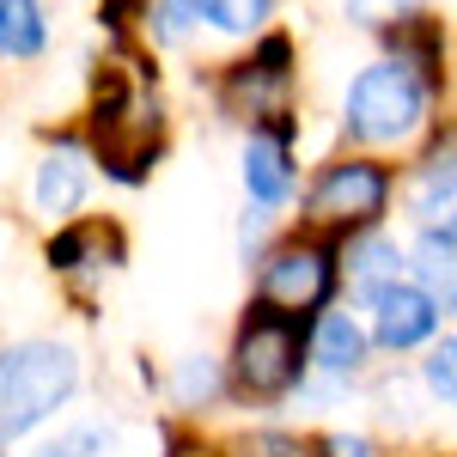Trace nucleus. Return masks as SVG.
<instances>
[{"mask_svg": "<svg viewBox=\"0 0 457 457\" xmlns=\"http://www.w3.org/2000/svg\"><path fill=\"white\" fill-rule=\"evenodd\" d=\"M245 189L262 208H281L293 195V159H287V135H256L245 146Z\"/></svg>", "mask_w": 457, "mask_h": 457, "instance_id": "1a4fd4ad", "label": "nucleus"}, {"mask_svg": "<svg viewBox=\"0 0 457 457\" xmlns=\"http://www.w3.org/2000/svg\"><path fill=\"white\" fill-rule=\"evenodd\" d=\"M208 19V0H159V31L177 37L183 25H202Z\"/></svg>", "mask_w": 457, "mask_h": 457, "instance_id": "412c9836", "label": "nucleus"}, {"mask_svg": "<svg viewBox=\"0 0 457 457\" xmlns=\"http://www.w3.org/2000/svg\"><path fill=\"white\" fill-rule=\"evenodd\" d=\"M415 287L439 312H457V238L421 232V245H415Z\"/></svg>", "mask_w": 457, "mask_h": 457, "instance_id": "9b49d317", "label": "nucleus"}, {"mask_svg": "<svg viewBox=\"0 0 457 457\" xmlns=\"http://www.w3.org/2000/svg\"><path fill=\"white\" fill-rule=\"evenodd\" d=\"M213 390V366H195V360H189V366H183V396H208Z\"/></svg>", "mask_w": 457, "mask_h": 457, "instance_id": "5701e85b", "label": "nucleus"}, {"mask_svg": "<svg viewBox=\"0 0 457 457\" xmlns=\"http://www.w3.org/2000/svg\"><path fill=\"white\" fill-rule=\"evenodd\" d=\"M329 445H312V439H299V433H250L238 457H323Z\"/></svg>", "mask_w": 457, "mask_h": 457, "instance_id": "a211bd4d", "label": "nucleus"}, {"mask_svg": "<svg viewBox=\"0 0 457 457\" xmlns=\"http://www.w3.org/2000/svg\"><path fill=\"white\" fill-rule=\"evenodd\" d=\"M0 457H6V445H0Z\"/></svg>", "mask_w": 457, "mask_h": 457, "instance_id": "393cba45", "label": "nucleus"}, {"mask_svg": "<svg viewBox=\"0 0 457 457\" xmlns=\"http://www.w3.org/2000/svg\"><path fill=\"white\" fill-rule=\"evenodd\" d=\"M336 287V262L329 250H312V245H287L262 262V305L275 312H317Z\"/></svg>", "mask_w": 457, "mask_h": 457, "instance_id": "423d86ee", "label": "nucleus"}, {"mask_svg": "<svg viewBox=\"0 0 457 457\" xmlns=\"http://www.w3.org/2000/svg\"><path fill=\"white\" fill-rule=\"evenodd\" d=\"M287 62H293L287 37H269V43H262V55L232 73L226 98L250 104V116H281V122H287Z\"/></svg>", "mask_w": 457, "mask_h": 457, "instance_id": "6e6552de", "label": "nucleus"}, {"mask_svg": "<svg viewBox=\"0 0 457 457\" xmlns=\"http://www.w3.org/2000/svg\"><path fill=\"white\" fill-rule=\"evenodd\" d=\"M396 245H385V238H366V245H353L348 256V269H353V281H360V293H372V287H385L396 281Z\"/></svg>", "mask_w": 457, "mask_h": 457, "instance_id": "dca6fc26", "label": "nucleus"}, {"mask_svg": "<svg viewBox=\"0 0 457 457\" xmlns=\"http://www.w3.org/2000/svg\"><path fill=\"white\" fill-rule=\"evenodd\" d=\"M269 19V0H208V25L220 31H256Z\"/></svg>", "mask_w": 457, "mask_h": 457, "instance_id": "6ab92c4d", "label": "nucleus"}, {"mask_svg": "<svg viewBox=\"0 0 457 457\" xmlns=\"http://www.w3.org/2000/svg\"><path fill=\"white\" fill-rule=\"evenodd\" d=\"M159 141H165V116L153 104V92L122 68H104L98 73V104H92V146H98L104 171L122 183H141L146 165L159 159Z\"/></svg>", "mask_w": 457, "mask_h": 457, "instance_id": "f257e3e1", "label": "nucleus"}, {"mask_svg": "<svg viewBox=\"0 0 457 457\" xmlns=\"http://www.w3.org/2000/svg\"><path fill=\"white\" fill-rule=\"evenodd\" d=\"M79 202H86V165H79V153H49L37 165V208L49 213V220H62Z\"/></svg>", "mask_w": 457, "mask_h": 457, "instance_id": "ddd939ff", "label": "nucleus"}, {"mask_svg": "<svg viewBox=\"0 0 457 457\" xmlns=\"http://www.w3.org/2000/svg\"><path fill=\"white\" fill-rule=\"evenodd\" d=\"M409 208L421 213L427 232H439V238H457V159H433L415 183V195H409Z\"/></svg>", "mask_w": 457, "mask_h": 457, "instance_id": "9d476101", "label": "nucleus"}, {"mask_svg": "<svg viewBox=\"0 0 457 457\" xmlns=\"http://www.w3.org/2000/svg\"><path fill=\"white\" fill-rule=\"evenodd\" d=\"M312 360L323 366V372H336V378L360 372V366H366V329H360V323H353L348 312H329L323 323H317Z\"/></svg>", "mask_w": 457, "mask_h": 457, "instance_id": "f8f14e48", "label": "nucleus"}, {"mask_svg": "<svg viewBox=\"0 0 457 457\" xmlns=\"http://www.w3.org/2000/svg\"><path fill=\"white\" fill-rule=\"evenodd\" d=\"M390 202V177L378 165H366V159H342V165H329V171L312 183V213L317 226H372Z\"/></svg>", "mask_w": 457, "mask_h": 457, "instance_id": "39448f33", "label": "nucleus"}, {"mask_svg": "<svg viewBox=\"0 0 457 457\" xmlns=\"http://www.w3.org/2000/svg\"><path fill=\"white\" fill-rule=\"evenodd\" d=\"M305 342H299V323L281 317L275 305H256L250 323L238 329V353H232V372L250 396H281V390L299 385L305 372Z\"/></svg>", "mask_w": 457, "mask_h": 457, "instance_id": "20e7f679", "label": "nucleus"}, {"mask_svg": "<svg viewBox=\"0 0 457 457\" xmlns=\"http://www.w3.org/2000/svg\"><path fill=\"white\" fill-rule=\"evenodd\" d=\"M323 445H329V457H372L366 439H323Z\"/></svg>", "mask_w": 457, "mask_h": 457, "instance_id": "b1692460", "label": "nucleus"}, {"mask_svg": "<svg viewBox=\"0 0 457 457\" xmlns=\"http://www.w3.org/2000/svg\"><path fill=\"white\" fill-rule=\"evenodd\" d=\"M348 6L360 12V19H372V25H378V19H390V12H409L415 0H348Z\"/></svg>", "mask_w": 457, "mask_h": 457, "instance_id": "4be33fe9", "label": "nucleus"}, {"mask_svg": "<svg viewBox=\"0 0 457 457\" xmlns=\"http://www.w3.org/2000/svg\"><path fill=\"white\" fill-rule=\"evenodd\" d=\"M427 116V79L415 62H378V68H366L360 79L348 86V110H342V122H348L353 141H409L415 129H421Z\"/></svg>", "mask_w": 457, "mask_h": 457, "instance_id": "7ed1b4c3", "label": "nucleus"}, {"mask_svg": "<svg viewBox=\"0 0 457 457\" xmlns=\"http://www.w3.org/2000/svg\"><path fill=\"white\" fill-rule=\"evenodd\" d=\"M79 385V360L55 342L0 348V445L43 427Z\"/></svg>", "mask_w": 457, "mask_h": 457, "instance_id": "f03ea898", "label": "nucleus"}, {"mask_svg": "<svg viewBox=\"0 0 457 457\" xmlns=\"http://www.w3.org/2000/svg\"><path fill=\"white\" fill-rule=\"evenodd\" d=\"M122 256V238L110 232V226H73V232H62L55 245H49V262L55 269H104V262H116Z\"/></svg>", "mask_w": 457, "mask_h": 457, "instance_id": "2eb2a0df", "label": "nucleus"}, {"mask_svg": "<svg viewBox=\"0 0 457 457\" xmlns=\"http://www.w3.org/2000/svg\"><path fill=\"white\" fill-rule=\"evenodd\" d=\"M366 305H372V336H378L385 348H421L427 336L439 329V305L427 299L421 287H409V281L372 287Z\"/></svg>", "mask_w": 457, "mask_h": 457, "instance_id": "0eeeda50", "label": "nucleus"}, {"mask_svg": "<svg viewBox=\"0 0 457 457\" xmlns=\"http://www.w3.org/2000/svg\"><path fill=\"white\" fill-rule=\"evenodd\" d=\"M49 43V25H43V6L37 0H0V55L6 62H31Z\"/></svg>", "mask_w": 457, "mask_h": 457, "instance_id": "4468645a", "label": "nucleus"}, {"mask_svg": "<svg viewBox=\"0 0 457 457\" xmlns=\"http://www.w3.org/2000/svg\"><path fill=\"white\" fill-rule=\"evenodd\" d=\"M104 439H110L104 427H73V433H55L49 445H37L31 457H92L98 445H104Z\"/></svg>", "mask_w": 457, "mask_h": 457, "instance_id": "aec40b11", "label": "nucleus"}, {"mask_svg": "<svg viewBox=\"0 0 457 457\" xmlns=\"http://www.w3.org/2000/svg\"><path fill=\"white\" fill-rule=\"evenodd\" d=\"M421 378H427V390H433L445 409H457V336H452V342H439V348L421 360Z\"/></svg>", "mask_w": 457, "mask_h": 457, "instance_id": "f3484780", "label": "nucleus"}]
</instances>
